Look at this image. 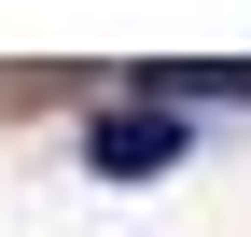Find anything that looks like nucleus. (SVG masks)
<instances>
[{
  "mask_svg": "<svg viewBox=\"0 0 251 237\" xmlns=\"http://www.w3.org/2000/svg\"><path fill=\"white\" fill-rule=\"evenodd\" d=\"M168 154H181V112H98V126H84V167H98V182H153Z\"/></svg>",
  "mask_w": 251,
  "mask_h": 237,
  "instance_id": "f257e3e1",
  "label": "nucleus"
}]
</instances>
